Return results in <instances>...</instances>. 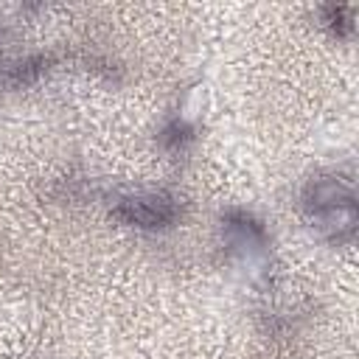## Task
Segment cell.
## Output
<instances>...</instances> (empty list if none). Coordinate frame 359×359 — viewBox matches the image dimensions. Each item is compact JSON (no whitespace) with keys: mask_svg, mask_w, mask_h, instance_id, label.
I'll return each instance as SVG.
<instances>
[{"mask_svg":"<svg viewBox=\"0 0 359 359\" xmlns=\"http://www.w3.org/2000/svg\"><path fill=\"white\" fill-rule=\"evenodd\" d=\"M303 208L325 238L342 244L356 233V196L353 182L342 174H320L303 191Z\"/></svg>","mask_w":359,"mask_h":359,"instance_id":"1","label":"cell"},{"mask_svg":"<svg viewBox=\"0 0 359 359\" xmlns=\"http://www.w3.org/2000/svg\"><path fill=\"white\" fill-rule=\"evenodd\" d=\"M115 216L123 219L126 224H137V227H168L177 219V199L163 194V191H151V194H135L118 202Z\"/></svg>","mask_w":359,"mask_h":359,"instance_id":"2","label":"cell"},{"mask_svg":"<svg viewBox=\"0 0 359 359\" xmlns=\"http://www.w3.org/2000/svg\"><path fill=\"white\" fill-rule=\"evenodd\" d=\"M224 238L233 252H238L247 264L266 258V233L247 213H230L224 222Z\"/></svg>","mask_w":359,"mask_h":359,"instance_id":"3","label":"cell"}]
</instances>
